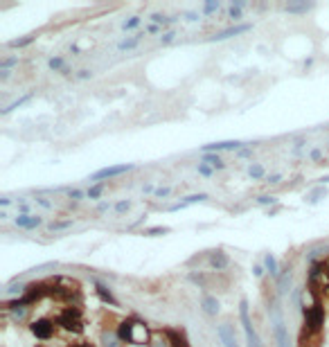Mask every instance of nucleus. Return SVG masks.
<instances>
[{"label": "nucleus", "mask_w": 329, "mask_h": 347, "mask_svg": "<svg viewBox=\"0 0 329 347\" xmlns=\"http://www.w3.org/2000/svg\"><path fill=\"white\" fill-rule=\"evenodd\" d=\"M239 315H242V325H244V331H246L248 347H262V340H259L257 331H255L253 323H250V315H248V302H246V300H242V304H239Z\"/></svg>", "instance_id": "f257e3e1"}, {"label": "nucleus", "mask_w": 329, "mask_h": 347, "mask_svg": "<svg viewBox=\"0 0 329 347\" xmlns=\"http://www.w3.org/2000/svg\"><path fill=\"white\" fill-rule=\"evenodd\" d=\"M56 323H59L61 327H66L68 331H81V311L77 307H68L59 313Z\"/></svg>", "instance_id": "f03ea898"}, {"label": "nucleus", "mask_w": 329, "mask_h": 347, "mask_svg": "<svg viewBox=\"0 0 329 347\" xmlns=\"http://www.w3.org/2000/svg\"><path fill=\"white\" fill-rule=\"evenodd\" d=\"M322 320H325V313H322V304L316 302L311 309H305V323L311 331H318L322 327Z\"/></svg>", "instance_id": "7ed1b4c3"}, {"label": "nucleus", "mask_w": 329, "mask_h": 347, "mask_svg": "<svg viewBox=\"0 0 329 347\" xmlns=\"http://www.w3.org/2000/svg\"><path fill=\"white\" fill-rule=\"evenodd\" d=\"M138 327H140L138 320H133V318L122 320V323H119V327H117V338L122 340V343H135V334H133V331Z\"/></svg>", "instance_id": "20e7f679"}, {"label": "nucleus", "mask_w": 329, "mask_h": 347, "mask_svg": "<svg viewBox=\"0 0 329 347\" xmlns=\"http://www.w3.org/2000/svg\"><path fill=\"white\" fill-rule=\"evenodd\" d=\"M133 165H113V167H104L95 174H91V181H104V178H115L124 171H131Z\"/></svg>", "instance_id": "39448f33"}, {"label": "nucleus", "mask_w": 329, "mask_h": 347, "mask_svg": "<svg viewBox=\"0 0 329 347\" xmlns=\"http://www.w3.org/2000/svg\"><path fill=\"white\" fill-rule=\"evenodd\" d=\"M273 327H275V336H278V345L289 347V334H286V327H284V323H282V315L278 311V307H273Z\"/></svg>", "instance_id": "423d86ee"}, {"label": "nucleus", "mask_w": 329, "mask_h": 347, "mask_svg": "<svg viewBox=\"0 0 329 347\" xmlns=\"http://www.w3.org/2000/svg\"><path fill=\"white\" fill-rule=\"evenodd\" d=\"M32 334L41 340H48V338H52V334H54V323H50V320H34Z\"/></svg>", "instance_id": "0eeeda50"}, {"label": "nucleus", "mask_w": 329, "mask_h": 347, "mask_svg": "<svg viewBox=\"0 0 329 347\" xmlns=\"http://www.w3.org/2000/svg\"><path fill=\"white\" fill-rule=\"evenodd\" d=\"M217 334H219V338H221L223 347H239V343H237V336H234V327H232L230 323L219 325Z\"/></svg>", "instance_id": "6e6552de"}, {"label": "nucleus", "mask_w": 329, "mask_h": 347, "mask_svg": "<svg viewBox=\"0 0 329 347\" xmlns=\"http://www.w3.org/2000/svg\"><path fill=\"white\" fill-rule=\"evenodd\" d=\"M239 147H244V142H239V140H228V142H212V144H203L201 151H203V154H219V151L239 149Z\"/></svg>", "instance_id": "1a4fd4ad"}, {"label": "nucleus", "mask_w": 329, "mask_h": 347, "mask_svg": "<svg viewBox=\"0 0 329 347\" xmlns=\"http://www.w3.org/2000/svg\"><path fill=\"white\" fill-rule=\"evenodd\" d=\"M250 27H253V25H237V27H230V30H226V32H219V34H214L212 41H226V39H230V36L244 34V32H248Z\"/></svg>", "instance_id": "9d476101"}, {"label": "nucleus", "mask_w": 329, "mask_h": 347, "mask_svg": "<svg viewBox=\"0 0 329 347\" xmlns=\"http://www.w3.org/2000/svg\"><path fill=\"white\" fill-rule=\"evenodd\" d=\"M14 223H16L18 228H36V225H41V217H27V214H18V217L14 219Z\"/></svg>", "instance_id": "9b49d317"}, {"label": "nucleus", "mask_w": 329, "mask_h": 347, "mask_svg": "<svg viewBox=\"0 0 329 347\" xmlns=\"http://www.w3.org/2000/svg\"><path fill=\"white\" fill-rule=\"evenodd\" d=\"M210 266H212V268H217V271H223V268L228 266V257L223 255L221 250L212 252V255H210Z\"/></svg>", "instance_id": "f8f14e48"}, {"label": "nucleus", "mask_w": 329, "mask_h": 347, "mask_svg": "<svg viewBox=\"0 0 329 347\" xmlns=\"http://www.w3.org/2000/svg\"><path fill=\"white\" fill-rule=\"evenodd\" d=\"M203 309H205V313H210V315H217L219 313V300L214 298V296H203Z\"/></svg>", "instance_id": "ddd939ff"}, {"label": "nucleus", "mask_w": 329, "mask_h": 347, "mask_svg": "<svg viewBox=\"0 0 329 347\" xmlns=\"http://www.w3.org/2000/svg\"><path fill=\"white\" fill-rule=\"evenodd\" d=\"M205 162L207 165H212L214 169H223V167H226L223 165V160L217 154H203V165H205Z\"/></svg>", "instance_id": "4468645a"}, {"label": "nucleus", "mask_w": 329, "mask_h": 347, "mask_svg": "<svg viewBox=\"0 0 329 347\" xmlns=\"http://www.w3.org/2000/svg\"><path fill=\"white\" fill-rule=\"evenodd\" d=\"M97 296L104 300V302H108L111 307H117V300L111 296V291H106V286H102V284H97Z\"/></svg>", "instance_id": "2eb2a0df"}, {"label": "nucleus", "mask_w": 329, "mask_h": 347, "mask_svg": "<svg viewBox=\"0 0 329 347\" xmlns=\"http://www.w3.org/2000/svg\"><path fill=\"white\" fill-rule=\"evenodd\" d=\"M144 34H138V36H133V39H127V41H122V43L117 45V50H131V47H135L140 43V39H142Z\"/></svg>", "instance_id": "dca6fc26"}, {"label": "nucleus", "mask_w": 329, "mask_h": 347, "mask_svg": "<svg viewBox=\"0 0 329 347\" xmlns=\"http://www.w3.org/2000/svg\"><path fill=\"white\" fill-rule=\"evenodd\" d=\"M264 264H266V268H268L271 275H278V262H275V257L271 255V252L264 257Z\"/></svg>", "instance_id": "f3484780"}, {"label": "nucleus", "mask_w": 329, "mask_h": 347, "mask_svg": "<svg viewBox=\"0 0 329 347\" xmlns=\"http://www.w3.org/2000/svg\"><path fill=\"white\" fill-rule=\"evenodd\" d=\"M248 174H250V178H255V181H257V178L264 176V167L259 165V162H255V165L248 167Z\"/></svg>", "instance_id": "a211bd4d"}, {"label": "nucleus", "mask_w": 329, "mask_h": 347, "mask_svg": "<svg viewBox=\"0 0 329 347\" xmlns=\"http://www.w3.org/2000/svg\"><path fill=\"white\" fill-rule=\"evenodd\" d=\"M286 12H291V14H297V12H309L311 9V5L309 3H302V5H286Z\"/></svg>", "instance_id": "6ab92c4d"}, {"label": "nucleus", "mask_w": 329, "mask_h": 347, "mask_svg": "<svg viewBox=\"0 0 329 347\" xmlns=\"http://www.w3.org/2000/svg\"><path fill=\"white\" fill-rule=\"evenodd\" d=\"M207 198V194H192V196H185V205H192V203H201V201H205Z\"/></svg>", "instance_id": "aec40b11"}, {"label": "nucleus", "mask_w": 329, "mask_h": 347, "mask_svg": "<svg viewBox=\"0 0 329 347\" xmlns=\"http://www.w3.org/2000/svg\"><path fill=\"white\" fill-rule=\"evenodd\" d=\"M14 63H18V56H5V59L0 61V68H3V70H9Z\"/></svg>", "instance_id": "412c9836"}, {"label": "nucleus", "mask_w": 329, "mask_h": 347, "mask_svg": "<svg viewBox=\"0 0 329 347\" xmlns=\"http://www.w3.org/2000/svg\"><path fill=\"white\" fill-rule=\"evenodd\" d=\"M34 41V36H25V39H16V41H12V47H23V45H29Z\"/></svg>", "instance_id": "4be33fe9"}, {"label": "nucleus", "mask_w": 329, "mask_h": 347, "mask_svg": "<svg viewBox=\"0 0 329 347\" xmlns=\"http://www.w3.org/2000/svg\"><path fill=\"white\" fill-rule=\"evenodd\" d=\"M102 192H104V185L91 187V189H88V198H99V196H102Z\"/></svg>", "instance_id": "5701e85b"}, {"label": "nucleus", "mask_w": 329, "mask_h": 347, "mask_svg": "<svg viewBox=\"0 0 329 347\" xmlns=\"http://www.w3.org/2000/svg\"><path fill=\"white\" fill-rule=\"evenodd\" d=\"M138 25H140V18H138V16H133V18L124 20L122 27H124V30H133V27H138Z\"/></svg>", "instance_id": "b1692460"}, {"label": "nucleus", "mask_w": 329, "mask_h": 347, "mask_svg": "<svg viewBox=\"0 0 329 347\" xmlns=\"http://www.w3.org/2000/svg\"><path fill=\"white\" fill-rule=\"evenodd\" d=\"M48 66L52 68V70H61V68H64V59H61V56H54V59L48 61Z\"/></svg>", "instance_id": "393cba45"}, {"label": "nucleus", "mask_w": 329, "mask_h": 347, "mask_svg": "<svg viewBox=\"0 0 329 347\" xmlns=\"http://www.w3.org/2000/svg\"><path fill=\"white\" fill-rule=\"evenodd\" d=\"M70 225H72V219H68V221H59V223H52L50 230H66V228H70Z\"/></svg>", "instance_id": "a878e982"}, {"label": "nucleus", "mask_w": 329, "mask_h": 347, "mask_svg": "<svg viewBox=\"0 0 329 347\" xmlns=\"http://www.w3.org/2000/svg\"><path fill=\"white\" fill-rule=\"evenodd\" d=\"M257 203H259V205H273V203H278V198H275V196H268V194H264V196L257 198Z\"/></svg>", "instance_id": "bb28decb"}, {"label": "nucleus", "mask_w": 329, "mask_h": 347, "mask_svg": "<svg viewBox=\"0 0 329 347\" xmlns=\"http://www.w3.org/2000/svg\"><path fill=\"white\" fill-rule=\"evenodd\" d=\"M169 233V228H151V230H147L144 235H149V237H158V235H167Z\"/></svg>", "instance_id": "cd10ccee"}, {"label": "nucleus", "mask_w": 329, "mask_h": 347, "mask_svg": "<svg viewBox=\"0 0 329 347\" xmlns=\"http://www.w3.org/2000/svg\"><path fill=\"white\" fill-rule=\"evenodd\" d=\"M129 208H131V201H119V203L115 205V212H127Z\"/></svg>", "instance_id": "c85d7f7f"}, {"label": "nucleus", "mask_w": 329, "mask_h": 347, "mask_svg": "<svg viewBox=\"0 0 329 347\" xmlns=\"http://www.w3.org/2000/svg\"><path fill=\"white\" fill-rule=\"evenodd\" d=\"M169 194H171L169 187H158V189H156V196H158V198H165V196H169Z\"/></svg>", "instance_id": "c756f323"}, {"label": "nucleus", "mask_w": 329, "mask_h": 347, "mask_svg": "<svg viewBox=\"0 0 329 347\" xmlns=\"http://www.w3.org/2000/svg\"><path fill=\"white\" fill-rule=\"evenodd\" d=\"M174 36H176L174 32H167V34L160 36V43H165V45H167V43H171V41H174Z\"/></svg>", "instance_id": "7c9ffc66"}, {"label": "nucleus", "mask_w": 329, "mask_h": 347, "mask_svg": "<svg viewBox=\"0 0 329 347\" xmlns=\"http://www.w3.org/2000/svg\"><path fill=\"white\" fill-rule=\"evenodd\" d=\"M198 174H201V176H212V169L201 162V165H198Z\"/></svg>", "instance_id": "2f4dec72"}, {"label": "nucleus", "mask_w": 329, "mask_h": 347, "mask_svg": "<svg viewBox=\"0 0 329 347\" xmlns=\"http://www.w3.org/2000/svg\"><path fill=\"white\" fill-rule=\"evenodd\" d=\"M217 9H219V3H207L205 7H203V12H205V14H212V12H217Z\"/></svg>", "instance_id": "473e14b6"}, {"label": "nucleus", "mask_w": 329, "mask_h": 347, "mask_svg": "<svg viewBox=\"0 0 329 347\" xmlns=\"http://www.w3.org/2000/svg\"><path fill=\"white\" fill-rule=\"evenodd\" d=\"M70 198H75V201H81L83 192H79V189H70Z\"/></svg>", "instance_id": "72a5a7b5"}, {"label": "nucleus", "mask_w": 329, "mask_h": 347, "mask_svg": "<svg viewBox=\"0 0 329 347\" xmlns=\"http://www.w3.org/2000/svg\"><path fill=\"white\" fill-rule=\"evenodd\" d=\"M230 18H232V20H239V18H242V12L232 7V9H230Z\"/></svg>", "instance_id": "f704fd0d"}, {"label": "nucleus", "mask_w": 329, "mask_h": 347, "mask_svg": "<svg viewBox=\"0 0 329 347\" xmlns=\"http://www.w3.org/2000/svg\"><path fill=\"white\" fill-rule=\"evenodd\" d=\"M253 273H255V277H262V275H264V268H262V266H255Z\"/></svg>", "instance_id": "c9c22d12"}, {"label": "nucleus", "mask_w": 329, "mask_h": 347, "mask_svg": "<svg viewBox=\"0 0 329 347\" xmlns=\"http://www.w3.org/2000/svg\"><path fill=\"white\" fill-rule=\"evenodd\" d=\"M280 174H273V176H268V183H273V185H275V183H280Z\"/></svg>", "instance_id": "e433bc0d"}, {"label": "nucleus", "mask_w": 329, "mask_h": 347, "mask_svg": "<svg viewBox=\"0 0 329 347\" xmlns=\"http://www.w3.org/2000/svg\"><path fill=\"white\" fill-rule=\"evenodd\" d=\"M88 77H93L91 70H81V72H79V79H88Z\"/></svg>", "instance_id": "4c0bfd02"}, {"label": "nucleus", "mask_w": 329, "mask_h": 347, "mask_svg": "<svg viewBox=\"0 0 329 347\" xmlns=\"http://www.w3.org/2000/svg\"><path fill=\"white\" fill-rule=\"evenodd\" d=\"M36 203H41L43 208H52V203H50V201H45V198H36Z\"/></svg>", "instance_id": "58836bf2"}, {"label": "nucleus", "mask_w": 329, "mask_h": 347, "mask_svg": "<svg viewBox=\"0 0 329 347\" xmlns=\"http://www.w3.org/2000/svg\"><path fill=\"white\" fill-rule=\"evenodd\" d=\"M9 203H12V198H7V196H5V198H0V205H3V208H7Z\"/></svg>", "instance_id": "ea45409f"}, {"label": "nucleus", "mask_w": 329, "mask_h": 347, "mask_svg": "<svg viewBox=\"0 0 329 347\" xmlns=\"http://www.w3.org/2000/svg\"><path fill=\"white\" fill-rule=\"evenodd\" d=\"M108 205H111V203H102L97 210H99V212H104V210H108Z\"/></svg>", "instance_id": "a19ab883"}, {"label": "nucleus", "mask_w": 329, "mask_h": 347, "mask_svg": "<svg viewBox=\"0 0 329 347\" xmlns=\"http://www.w3.org/2000/svg\"><path fill=\"white\" fill-rule=\"evenodd\" d=\"M320 181H322V183H329V176H325V178H320Z\"/></svg>", "instance_id": "79ce46f5"}, {"label": "nucleus", "mask_w": 329, "mask_h": 347, "mask_svg": "<svg viewBox=\"0 0 329 347\" xmlns=\"http://www.w3.org/2000/svg\"><path fill=\"white\" fill-rule=\"evenodd\" d=\"M81 347H93V345H91V343H86V345H81Z\"/></svg>", "instance_id": "37998d69"}]
</instances>
